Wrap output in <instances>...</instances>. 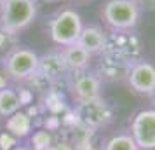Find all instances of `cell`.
<instances>
[{"instance_id":"cell-1","label":"cell","mask_w":155,"mask_h":150,"mask_svg":"<svg viewBox=\"0 0 155 150\" xmlns=\"http://www.w3.org/2000/svg\"><path fill=\"white\" fill-rule=\"evenodd\" d=\"M37 18L35 0H5L0 7V28L19 33Z\"/></svg>"},{"instance_id":"cell-2","label":"cell","mask_w":155,"mask_h":150,"mask_svg":"<svg viewBox=\"0 0 155 150\" xmlns=\"http://www.w3.org/2000/svg\"><path fill=\"white\" fill-rule=\"evenodd\" d=\"M82 30H84L82 18L73 9L59 11L49 23L51 38H52V42L56 45H61V47L77 44Z\"/></svg>"},{"instance_id":"cell-3","label":"cell","mask_w":155,"mask_h":150,"mask_svg":"<svg viewBox=\"0 0 155 150\" xmlns=\"http://www.w3.org/2000/svg\"><path fill=\"white\" fill-rule=\"evenodd\" d=\"M141 7L136 0H108L103 5V19L112 30H134L140 23Z\"/></svg>"},{"instance_id":"cell-4","label":"cell","mask_w":155,"mask_h":150,"mask_svg":"<svg viewBox=\"0 0 155 150\" xmlns=\"http://www.w3.org/2000/svg\"><path fill=\"white\" fill-rule=\"evenodd\" d=\"M5 77L16 82H28L38 73V54L26 47H16L4 56Z\"/></svg>"},{"instance_id":"cell-5","label":"cell","mask_w":155,"mask_h":150,"mask_svg":"<svg viewBox=\"0 0 155 150\" xmlns=\"http://www.w3.org/2000/svg\"><path fill=\"white\" fill-rule=\"evenodd\" d=\"M105 52L113 54L124 61L134 63L141 59L143 52V44L141 38L133 30H112V33H106V49Z\"/></svg>"},{"instance_id":"cell-6","label":"cell","mask_w":155,"mask_h":150,"mask_svg":"<svg viewBox=\"0 0 155 150\" xmlns=\"http://www.w3.org/2000/svg\"><path fill=\"white\" fill-rule=\"evenodd\" d=\"M70 89L77 103L103 98V80L98 77L96 72H91L89 68L71 73Z\"/></svg>"},{"instance_id":"cell-7","label":"cell","mask_w":155,"mask_h":150,"mask_svg":"<svg viewBox=\"0 0 155 150\" xmlns=\"http://www.w3.org/2000/svg\"><path fill=\"white\" fill-rule=\"evenodd\" d=\"M78 121L89 129H99L105 128L112 121V110L106 105L103 98L98 100H89V101H78L75 108Z\"/></svg>"},{"instance_id":"cell-8","label":"cell","mask_w":155,"mask_h":150,"mask_svg":"<svg viewBox=\"0 0 155 150\" xmlns=\"http://www.w3.org/2000/svg\"><path fill=\"white\" fill-rule=\"evenodd\" d=\"M131 136L140 150H155V108H147L134 115Z\"/></svg>"},{"instance_id":"cell-9","label":"cell","mask_w":155,"mask_h":150,"mask_svg":"<svg viewBox=\"0 0 155 150\" xmlns=\"http://www.w3.org/2000/svg\"><path fill=\"white\" fill-rule=\"evenodd\" d=\"M127 84L134 93L148 96L155 89V65L147 59H138L131 65Z\"/></svg>"},{"instance_id":"cell-10","label":"cell","mask_w":155,"mask_h":150,"mask_svg":"<svg viewBox=\"0 0 155 150\" xmlns=\"http://www.w3.org/2000/svg\"><path fill=\"white\" fill-rule=\"evenodd\" d=\"M131 65L133 63L124 61L113 54L103 52L99 56L96 73L99 79L106 80V82H122V80H127V73L131 70Z\"/></svg>"},{"instance_id":"cell-11","label":"cell","mask_w":155,"mask_h":150,"mask_svg":"<svg viewBox=\"0 0 155 150\" xmlns=\"http://www.w3.org/2000/svg\"><path fill=\"white\" fill-rule=\"evenodd\" d=\"M38 73H42L44 77H47L49 80L54 82V80H59L70 72L64 65L61 52L54 51V52H47V54L38 56Z\"/></svg>"},{"instance_id":"cell-12","label":"cell","mask_w":155,"mask_h":150,"mask_svg":"<svg viewBox=\"0 0 155 150\" xmlns=\"http://www.w3.org/2000/svg\"><path fill=\"white\" fill-rule=\"evenodd\" d=\"M77 44L91 56H101L106 49V33L99 26H84Z\"/></svg>"},{"instance_id":"cell-13","label":"cell","mask_w":155,"mask_h":150,"mask_svg":"<svg viewBox=\"0 0 155 150\" xmlns=\"http://www.w3.org/2000/svg\"><path fill=\"white\" fill-rule=\"evenodd\" d=\"M61 56L64 59V65L70 73H75V72H82L87 70L89 65H91V54L80 47L78 44H71V45H66V47H61Z\"/></svg>"},{"instance_id":"cell-14","label":"cell","mask_w":155,"mask_h":150,"mask_svg":"<svg viewBox=\"0 0 155 150\" xmlns=\"http://www.w3.org/2000/svg\"><path fill=\"white\" fill-rule=\"evenodd\" d=\"M23 107V101L19 93H16L14 89H2L0 91V115L2 117H11V115L18 114Z\"/></svg>"},{"instance_id":"cell-15","label":"cell","mask_w":155,"mask_h":150,"mask_svg":"<svg viewBox=\"0 0 155 150\" xmlns=\"http://www.w3.org/2000/svg\"><path fill=\"white\" fill-rule=\"evenodd\" d=\"M103 150H140L131 133H120L108 138L103 145Z\"/></svg>"},{"instance_id":"cell-16","label":"cell","mask_w":155,"mask_h":150,"mask_svg":"<svg viewBox=\"0 0 155 150\" xmlns=\"http://www.w3.org/2000/svg\"><path fill=\"white\" fill-rule=\"evenodd\" d=\"M7 128L11 133H14L16 136H25L30 131V119L25 114H14L9 117Z\"/></svg>"},{"instance_id":"cell-17","label":"cell","mask_w":155,"mask_h":150,"mask_svg":"<svg viewBox=\"0 0 155 150\" xmlns=\"http://www.w3.org/2000/svg\"><path fill=\"white\" fill-rule=\"evenodd\" d=\"M16 47H18V33L0 28V54L5 56Z\"/></svg>"},{"instance_id":"cell-18","label":"cell","mask_w":155,"mask_h":150,"mask_svg":"<svg viewBox=\"0 0 155 150\" xmlns=\"http://www.w3.org/2000/svg\"><path fill=\"white\" fill-rule=\"evenodd\" d=\"M31 143H33V150H47L52 145L51 143V135L47 131H37L33 138H31Z\"/></svg>"},{"instance_id":"cell-19","label":"cell","mask_w":155,"mask_h":150,"mask_svg":"<svg viewBox=\"0 0 155 150\" xmlns=\"http://www.w3.org/2000/svg\"><path fill=\"white\" fill-rule=\"evenodd\" d=\"M47 150H73V147L68 145V143H54V145H51Z\"/></svg>"},{"instance_id":"cell-20","label":"cell","mask_w":155,"mask_h":150,"mask_svg":"<svg viewBox=\"0 0 155 150\" xmlns=\"http://www.w3.org/2000/svg\"><path fill=\"white\" fill-rule=\"evenodd\" d=\"M140 7L145 9H155V0H136Z\"/></svg>"},{"instance_id":"cell-21","label":"cell","mask_w":155,"mask_h":150,"mask_svg":"<svg viewBox=\"0 0 155 150\" xmlns=\"http://www.w3.org/2000/svg\"><path fill=\"white\" fill-rule=\"evenodd\" d=\"M7 84H9V79L4 75V73H0V91H2V89H5Z\"/></svg>"},{"instance_id":"cell-22","label":"cell","mask_w":155,"mask_h":150,"mask_svg":"<svg viewBox=\"0 0 155 150\" xmlns=\"http://www.w3.org/2000/svg\"><path fill=\"white\" fill-rule=\"evenodd\" d=\"M148 98H150V101H152V105H153V108H155V89L148 94Z\"/></svg>"},{"instance_id":"cell-23","label":"cell","mask_w":155,"mask_h":150,"mask_svg":"<svg viewBox=\"0 0 155 150\" xmlns=\"http://www.w3.org/2000/svg\"><path fill=\"white\" fill-rule=\"evenodd\" d=\"M12 150H33V148H30V147H23V145H18V147H14Z\"/></svg>"},{"instance_id":"cell-24","label":"cell","mask_w":155,"mask_h":150,"mask_svg":"<svg viewBox=\"0 0 155 150\" xmlns=\"http://www.w3.org/2000/svg\"><path fill=\"white\" fill-rule=\"evenodd\" d=\"M4 2H5V0H0V7H2V4H4Z\"/></svg>"},{"instance_id":"cell-25","label":"cell","mask_w":155,"mask_h":150,"mask_svg":"<svg viewBox=\"0 0 155 150\" xmlns=\"http://www.w3.org/2000/svg\"><path fill=\"white\" fill-rule=\"evenodd\" d=\"M75 2H84V0H75Z\"/></svg>"},{"instance_id":"cell-26","label":"cell","mask_w":155,"mask_h":150,"mask_svg":"<svg viewBox=\"0 0 155 150\" xmlns=\"http://www.w3.org/2000/svg\"><path fill=\"white\" fill-rule=\"evenodd\" d=\"M51 2H54V0H51Z\"/></svg>"}]
</instances>
